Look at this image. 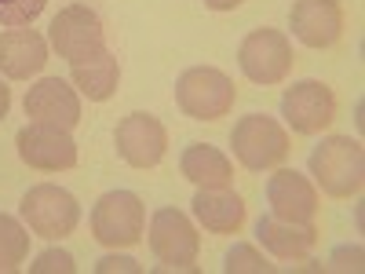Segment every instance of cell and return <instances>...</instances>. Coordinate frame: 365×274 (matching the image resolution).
<instances>
[{"instance_id": "cell-4", "label": "cell", "mask_w": 365, "mask_h": 274, "mask_svg": "<svg viewBox=\"0 0 365 274\" xmlns=\"http://www.w3.org/2000/svg\"><path fill=\"white\" fill-rule=\"evenodd\" d=\"M19 216L29 227V234H37L44 241H63L81 223V205L58 183H37V187H29L22 194Z\"/></svg>"}, {"instance_id": "cell-18", "label": "cell", "mask_w": 365, "mask_h": 274, "mask_svg": "<svg viewBox=\"0 0 365 274\" xmlns=\"http://www.w3.org/2000/svg\"><path fill=\"white\" fill-rule=\"evenodd\" d=\"M179 172L194 187H230L234 183V161L212 143H190L179 154Z\"/></svg>"}, {"instance_id": "cell-16", "label": "cell", "mask_w": 365, "mask_h": 274, "mask_svg": "<svg viewBox=\"0 0 365 274\" xmlns=\"http://www.w3.org/2000/svg\"><path fill=\"white\" fill-rule=\"evenodd\" d=\"M48 63V41L37 29H4L0 34V77L8 81H29Z\"/></svg>"}, {"instance_id": "cell-5", "label": "cell", "mask_w": 365, "mask_h": 274, "mask_svg": "<svg viewBox=\"0 0 365 274\" xmlns=\"http://www.w3.org/2000/svg\"><path fill=\"white\" fill-rule=\"evenodd\" d=\"M237 88L216 66H190L175 77V106L194 121H220L234 110Z\"/></svg>"}, {"instance_id": "cell-20", "label": "cell", "mask_w": 365, "mask_h": 274, "mask_svg": "<svg viewBox=\"0 0 365 274\" xmlns=\"http://www.w3.org/2000/svg\"><path fill=\"white\" fill-rule=\"evenodd\" d=\"M29 256V227L0 212V274H15Z\"/></svg>"}, {"instance_id": "cell-24", "label": "cell", "mask_w": 365, "mask_h": 274, "mask_svg": "<svg viewBox=\"0 0 365 274\" xmlns=\"http://www.w3.org/2000/svg\"><path fill=\"white\" fill-rule=\"evenodd\" d=\"M329 267L332 270H361L365 267V253H361V245H344V249H336L332 253V260H329Z\"/></svg>"}, {"instance_id": "cell-2", "label": "cell", "mask_w": 365, "mask_h": 274, "mask_svg": "<svg viewBox=\"0 0 365 274\" xmlns=\"http://www.w3.org/2000/svg\"><path fill=\"white\" fill-rule=\"evenodd\" d=\"M91 238L106 249H132L146 234V205L135 191H106L91 205Z\"/></svg>"}, {"instance_id": "cell-14", "label": "cell", "mask_w": 365, "mask_h": 274, "mask_svg": "<svg viewBox=\"0 0 365 274\" xmlns=\"http://www.w3.org/2000/svg\"><path fill=\"white\" fill-rule=\"evenodd\" d=\"M289 29L307 48H332L344 37V4L340 0H292Z\"/></svg>"}, {"instance_id": "cell-25", "label": "cell", "mask_w": 365, "mask_h": 274, "mask_svg": "<svg viewBox=\"0 0 365 274\" xmlns=\"http://www.w3.org/2000/svg\"><path fill=\"white\" fill-rule=\"evenodd\" d=\"M96 270H99V274H106V270H132V274H139V263H135L132 256H103V260L96 263Z\"/></svg>"}, {"instance_id": "cell-6", "label": "cell", "mask_w": 365, "mask_h": 274, "mask_svg": "<svg viewBox=\"0 0 365 274\" xmlns=\"http://www.w3.org/2000/svg\"><path fill=\"white\" fill-rule=\"evenodd\" d=\"M146 238H150V253L161 260V270H190V274L197 270L201 238H197V227L190 223L187 212L158 208L150 216Z\"/></svg>"}, {"instance_id": "cell-15", "label": "cell", "mask_w": 365, "mask_h": 274, "mask_svg": "<svg viewBox=\"0 0 365 274\" xmlns=\"http://www.w3.org/2000/svg\"><path fill=\"white\" fill-rule=\"evenodd\" d=\"M256 241L274 260L296 263V260H307L314 253L318 230H314V223H289V220H278L267 212V216L256 220Z\"/></svg>"}, {"instance_id": "cell-12", "label": "cell", "mask_w": 365, "mask_h": 274, "mask_svg": "<svg viewBox=\"0 0 365 274\" xmlns=\"http://www.w3.org/2000/svg\"><path fill=\"white\" fill-rule=\"evenodd\" d=\"M15 150L22 165L37 168V172H66L77 165V143L66 128H51V125H34L19 128Z\"/></svg>"}, {"instance_id": "cell-26", "label": "cell", "mask_w": 365, "mask_h": 274, "mask_svg": "<svg viewBox=\"0 0 365 274\" xmlns=\"http://www.w3.org/2000/svg\"><path fill=\"white\" fill-rule=\"evenodd\" d=\"M245 0H205V8L208 11H234V8H241Z\"/></svg>"}, {"instance_id": "cell-9", "label": "cell", "mask_w": 365, "mask_h": 274, "mask_svg": "<svg viewBox=\"0 0 365 274\" xmlns=\"http://www.w3.org/2000/svg\"><path fill=\"white\" fill-rule=\"evenodd\" d=\"M282 117L296 136H318L336 121V96L325 81H296L282 91Z\"/></svg>"}, {"instance_id": "cell-23", "label": "cell", "mask_w": 365, "mask_h": 274, "mask_svg": "<svg viewBox=\"0 0 365 274\" xmlns=\"http://www.w3.org/2000/svg\"><path fill=\"white\" fill-rule=\"evenodd\" d=\"M77 263L66 249H44L34 263H29V274H73Z\"/></svg>"}, {"instance_id": "cell-21", "label": "cell", "mask_w": 365, "mask_h": 274, "mask_svg": "<svg viewBox=\"0 0 365 274\" xmlns=\"http://www.w3.org/2000/svg\"><path fill=\"white\" fill-rule=\"evenodd\" d=\"M223 270L227 274H274L278 267H274L256 245H249V241H234L223 256Z\"/></svg>"}, {"instance_id": "cell-27", "label": "cell", "mask_w": 365, "mask_h": 274, "mask_svg": "<svg viewBox=\"0 0 365 274\" xmlns=\"http://www.w3.org/2000/svg\"><path fill=\"white\" fill-rule=\"evenodd\" d=\"M8 110H11V88L4 84V77H0V121L8 117Z\"/></svg>"}, {"instance_id": "cell-7", "label": "cell", "mask_w": 365, "mask_h": 274, "mask_svg": "<svg viewBox=\"0 0 365 274\" xmlns=\"http://www.w3.org/2000/svg\"><path fill=\"white\" fill-rule=\"evenodd\" d=\"M292 63H296L292 41L282 29L259 26L237 44V66L252 84H282L292 73Z\"/></svg>"}, {"instance_id": "cell-10", "label": "cell", "mask_w": 365, "mask_h": 274, "mask_svg": "<svg viewBox=\"0 0 365 274\" xmlns=\"http://www.w3.org/2000/svg\"><path fill=\"white\" fill-rule=\"evenodd\" d=\"M117 154L132 168H158L168 154V132L154 113H128L113 128Z\"/></svg>"}, {"instance_id": "cell-1", "label": "cell", "mask_w": 365, "mask_h": 274, "mask_svg": "<svg viewBox=\"0 0 365 274\" xmlns=\"http://www.w3.org/2000/svg\"><path fill=\"white\" fill-rule=\"evenodd\" d=\"M314 187L329 198H354L365 187V150L351 136H325L307 158Z\"/></svg>"}, {"instance_id": "cell-8", "label": "cell", "mask_w": 365, "mask_h": 274, "mask_svg": "<svg viewBox=\"0 0 365 274\" xmlns=\"http://www.w3.org/2000/svg\"><path fill=\"white\" fill-rule=\"evenodd\" d=\"M48 48L58 51V59L66 63H84V59L106 51V29H103V19L91 11L88 4H70L63 8L51 26H48Z\"/></svg>"}, {"instance_id": "cell-19", "label": "cell", "mask_w": 365, "mask_h": 274, "mask_svg": "<svg viewBox=\"0 0 365 274\" xmlns=\"http://www.w3.org/2000/svg\"><path fill=\"white\" fill-rule=\"evenodd\" d=\"M70 81H73V88L88 103H106V99H113V91L120 84V63H117V55L106 48L99 55L84 59V63H73L70 66Z\"/></svg>"}, {"instance_id": "cell-17", "label": "cell", "mask_w": 365, "mask_h": 274, "mask_svg": "<svg viewBox=\"0 0 365 274\" xmlns=\"http://www.w3.org/2000/svg\"><path fill=\"white\" fill-rule=\"evenodd\" d=\"M190 212L208 234H237L245 223V201L230 187H197Z\"/></svg>"}, {"instance_id": "cell-13", "label": "cell", "mask_w": 365, "mask_h": 274, "mask_svg": "<svg viewBox=\"0 0 365 274\" xmlns=\"http://www.w3.org/2000/svg\"><path fill=\"white\" fill-rule=\"evenodd\" d=\"M270 216L289 223H314L318 216V187L296 168H278L267 179Z\"/></svg>"}, {"instance_id": "cell-22", "label": "cell", "mask_w": 365, "mask_h": 274, "mask_svg": "<svg viewBox=\"0 0 365 274\" xmlns=\"http://www.w3.org/2000/svg\"><path fill=\"white\" fill-rule=\"evenodd\" d=\"M44 8H48V0H0V26H8V29L29 26L34 19H41Z\"/></svg>"}, {"instance_id": "cell-3", "label": "cell", "mask_w": 365, "mask_h": 274, "mask_svg": "<svg viewBox=\"0 0 365 274\" xmlns=\"http://www.w3.org/2000/svg\"><path fill=\"white\" fill-rule=\"evenodd\" d=\"M230 146L241 168L267 172L289 158V128L270 113H245L230 128Z\"/></svg>"}, {"instance_id": "cell-11", "label": "cell", "mask_w": 365, "mask_h": 274, "mask_svg": "<svg viewBox=\"0 0 365 274\" xmlns=\"http://www.w3.org/2000/svg\"><path fill=\"white\" fill-rule=\"evenodd\" d=\"M22 110L34 125H51V128L73 132L81 121V91L63 77H41L26 91Z\"/></svg>"}]
</instances>
